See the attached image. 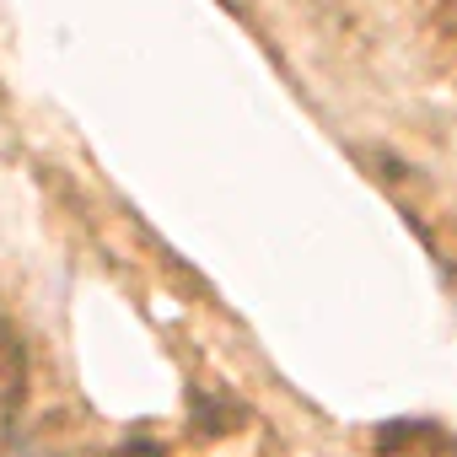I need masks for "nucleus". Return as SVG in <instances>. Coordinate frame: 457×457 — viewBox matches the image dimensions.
Segmentation results:
<instances>
[{
  "label": "nucleus",
  "instance_id": "f257e3e1",
  "mask_svg": "<svg viewBox=\"0 0 457 457\" xmlns=\"http://www.w3.org/2000/svg\"><path fill=\"white\" fill-rule=\"evenodd\" d=\"M113 457H162V441H151V436H135V441H124Z\"/></svg>",
  "mask_w": 457,
  "mask_h": 457
},
{
  "label": "nucleus",
  "instance_id": "f03ea898",
  "mask_svg": "<svg viewBox=\"0 0 457 457\" xmlns=\"http://www.w3.org/2000/svg\"><path fill=\"white\" fill-rule=\"evenodd\" d=\"M28 457H65V452H28Z\"/></svg>",
  "mask_w": 457,
  "mask_h": 457
}]
</instances>
